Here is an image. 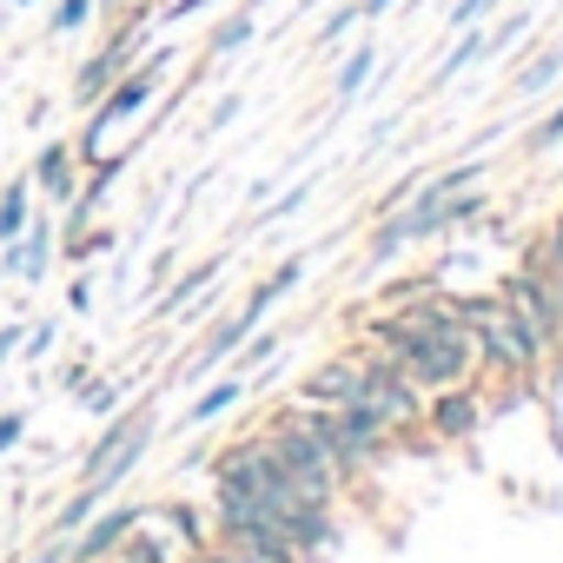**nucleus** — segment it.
Segmentation results:
<instances>
[{
	"label": "nucleus",
	"instance_id": "nucleus-19",
	"mask_svg": "<svg viewBox=\"0 0 563 563\" xmlns=\"http://www.w3.org/2000/svg\"><path fill=\"white\" fill-rule=\"evenodd\" d=\"M100 504H107V490H93V484H80V490H74V497H67V504L54 510V523H47V537H60V543H67V537H74V530H80V523H87V517L100 510Z\"/></svg>",
	"mask_w": 563,
	"mask_h": 563
},
{
	"label": "nucleus",
	"instance_id": "nucleus-15",
	"mask_svg": "<svg viewBox=\"0 0 563 563\" xmlns=\"http://www.w3.org/2000/svg\"><path fill=\"white\" fill-rule=\"evenodd\" d=\"M372 74H378V47L365 41V47H352V54L339 60V74H332V107H352V100L365 93Z\"/></svg>",
	"mask_w": 563,
	"mask_h": 563
},
{
	"label": "nucleus",
	"instance_id": "nucleus-33",
	"mask_svg": "<svg viewBox=\"0 0 563 563\" xmlns=\"http://www.w3.org/2000/svg\"><path fill=\"white\" fill-rule=\"evenodd\" d=\"M537 239H543V252H550V265L563 272V212H556V219H550V225H543Z\"/></svg>",
	"mask_w": 563,
	"mask_h": 563
},
{
	"label": "nucleus",
	"instance_id": "nucleus-21",
	"mask_svg": "<svg viewBox=\"0 0 563 563\" xmlns=\"http://www.w3.org/2000/svg\"><path fill=\"white\" fill-rule=\"evenodd\" d=\"M484 34H490V60L497 54H510L523 34H530V8H510V14H497V21H484Z\"/></svg>",
	"mask_w": 563,
	"mask_h": 563
},
{
	"label": "nucleus",
	"instance_id": "nucleus-39",
	"mask_svg": "<svg viewBox=\"0 0 563 563\" xmlns=\"http://www.w3.org/2000/svg\"><path fill=\"white\" fill-rule=\"evenodd\" d=\"M8 8H34V0H8Z\"/></svg>",
	"mask_w": 563,
	"mask_h": 563
},
{
	"label": "nucleus",
	"instance_id": "nucleus-2",
	"mask_svg": "<svg viewBox=\"0 0 563 563\" xmlns=\"http://www.w3.org/2000/svg\"><path fill=\"white\" fill-rule=\"evenodd\" d=\"M497 299H504V312L523 325V339L550 365L563 352V306H556V286H550V252H543V239H523L517 265L497 278Z\"/></svg>",
	"mask_w": 563,
	"mask_h": 563
},
{
	"label": "nucleus",
	"instance_id": "nucleus-9",
	"mask_svg": "<svg viewBox=\"0 0 563 563\" xmlns=\"http://www.w3.org/2000/svg\"><path fill=\"white\" fill-rule=\"evenodd\" d=\"M47 265H54V225L34 212V219H27V232H21L14 245H0V278H21V286H41V278H47Z\"/></svg>",
	"mask_w": 563,
	"mask_h": 563
},
{
	"label": "nucleus",
	"instance_id": "nucleus-31",
	"mask_svg": "<svg viewBox=\"0 0 563 563\" xmlns=\"http://www.w3.org/2000/svg\"><path fill=\"white\" fill-rule=\"evenodd\" d=\"M312 192H319V179H299V186H292L286 199H272V212H265V225H272V219H286V212H299V206H306Z\"/></svg>",
	"mask_w": 563,
	"mask_h": 563
},
{
	"label": "nucleus",
	"instance_id": "nucleus-37",
	"mask_svg": "<svg viewBox=\"0 0 563 563\" xmlns=\"http://www.w3.org/2000/svg\"><path fill=\"white\" fill-rule=\"evenodd\" d=\"M391 8H405V0H358V14H365V21H385Z\"/></svg>",
	"mask_w": 563,
	"mask_h": 563
},
{
	"label": "nucleus",
	"instance_id": "nucleus-29",
	"mask_svg": "<svg viewBox=\"0 0 563 563\" xmlns=\"http://www.w3.org/2000/svg\"><path fill=\"white\" fill-rule=\"evenodd\" d=\"M239 113H245V93H219V100L206 107V133H225Z\"/></svg>",
	"mask_w": 563,
	"mask_h": 563
},
{
	"label": "nucleus",
	"instance_id": "nucleus-1",
	"mask_svg": "<svg viewBox=\"0 0 563 563\" xmlns=\"http://www.w3.org/2000/svg\"><path fill=\"white\" fill-rule=\"evenodd\" d=\"M451 312H457V325L471 332L484 372H497V378H510V385H530V378L543 372V352L523 339V325L504 312L497 292H451Z\"/></svg>",
	"mask_w": 563,
	"mask_h": 563
},
{
	"label": "nucleus",
	"instance_id": "nucleus-20",
	"mask_svg": "<svg viewBox=\"0 0 563 563\" xmlns=\"http://www.w3.org/2000/svg\"><path fill=\"white\" fill-rule=\"evenodd\" d=\"M74 398H80V411H87V418H113V411L126 405V378H87Z\"/></svg>",
	"mask_w": 563,
	"mask_h": 563
},
{
	"label": "nucleus",
	"instance_id": "nucleus-3",
	"mask_svg": "<svg viewBox=\"0 0 563 563\" xmlns=\"http://www.w3.org/2000/svg\"><path fill=\"white\" fill-rule=\"evenodd\" d=\"M358 352H365V372H358V398H352V405H358V411H372V418L405 444V451H411V444H424V391H418V385L385 358V352H372V345H358Z\"/></svg>",
	"mask_w": 563,
	"mask_h": 563
},
{
	"label": "nucleus",
	"instance_id": "nucleus-38",
	"mask_svg": "<svg viewBox=\"0 0 563 563\" xmlns=\"http://www.w3.org/2000/svg\"><path fill=\"white\" fill-rule=\"evenodd\" d=\"M93 8H100V14H126V8H133V0H93Z\"/></svg>",
	"mask_w": 563,
	"mask_h": 563
},
{
	"label": "nucleus",
	"instance_id": "nucleus-12",
	"mask_svg": "<svg viewBox=\"0 0 563 563\" xmlns=\"http://www.w3.org/2000/svg\"><path fill=\"white\" fill-rule=\"evenodd\" d=\"M490 60V34H484V21L477 27H457V41L444 47V60L431 67V87H451L457 74H471V67H484Z\"/></svg>",
	"mask_w": 563,
	"mask_h": 563
},
{
	"label": "nucleus",
	"instance_id": "nucleus-27",
	"mask_svg": "<svg viewBox=\"0 0 563 563\" xmlns=\"http://www.w3.org/2000/svg\"><path fill=\"white\" fill-rule=\"evenodd\" d=\"M27 424H34V411H27V405H14V411H0V457H14V451H21Z\"/></svg>",
	"mask_w": 563,
	"mask_h": 563
},
{
	"label": "nucleus",
	"instance_id": "nucleus-34",
	"mask_svg": "<svg viewBox=\"0 0 563 563\" xmlns=\"http://www.w3.org/2000/svg\"><path fill=\"white\" fill-rule=\"evenodd\" d=\"M67 312H93V278H74L67 286Z\"/></svg>",
	"mask_w": 563,
	"mask_h": 563
},
{
	"label": "nucleus",
	"instance_id": "nucleus-13",
	"mask_svg": "<svg viewBox=\"0 0 563 563\" xmlns=\"http://www.w3.org/2000/svg\"><path fill=\"white\" fill-rule=\"evenodd\" d=\"M252 34H258V14L239 0V8L206 34V60H232V54H245V47H252Z\"/></svg>",
	"mask_w": 563,
	"mask_h": 563
},
{
	"label": "nucleus",
	"instance_id": "nucleus-22",
	"mask_svg": "<svg viewBox=\"0 0 563 563\" xmlns=\"http://www.w3.org/2000/svg\"><path fill=\"white\" fill-rule=\"evenodd\" d=\"M100 8H93V0H54V21H47V34H87V21H93Z\"/></svg>",
	"mask_w": 563,
	"mask_h": 563
},
{
	"label": "nucleus",
	"instance_id": "nucleus-16",
	"mask_svg": "<svg viewBox=\"0 0 563 563\" xmlns=\"http://www.w3.org/2000/svg\"><path fill=\"white\" fill-rule=\"evenodd\" d=\"M153 517H159L186 550H206V543H212V517H206L199 504H153Z\"/></svg>",
	"mask_w": 563,
	"mask_h": 563
},
{
	"label": "nucleus",
	"instance_id": "nucleus-30",
	"mask_svg": "<svg viewBox=\"0 0 563 563\" xmlns=\"http://www.w3.org/2000/svg\"><path fill=\"white\" fill-rule=\"evenodd\" d=\"M232 358H239V365H272V358H278V332H252Z\"/></svg>",
	"mask_w": 563,
	"mask_h": 563
},
{
	"label": "nucleus",
	"instance_id": "nucleus-23",
	"mask_svg": "<svg viewBox=\"0 0 563 563\" xmlns=\"http://www.w3.org/2000/svg\"><path fill=\"white\" fill-rule=\"evenodd\" d=\"M358 21H365V14H358V0H345V8H332V14L319 21V54H332V47H339V41H345V34L358 27Z\"/></svg>",
	"mask_w": 563,
	"mask_h": 563
},
{
	"label": "nucleus",
	"instance_id": "nucleus-14",
	"mask_svg": "<svg viewBox=\"0 0 563 563\" xmlns=\"http://www.w3.org/2000/svg\"><path fill=\"white\" fill-rule=\"evenodd\" d=\"M27 219H34V179L14 173L8 186H0V245H14L27 232Z\"/></svg>",
	"mask_w": 563,
	"mask_h": 563
},
{
	"label": "nucleus",
	"instance_id": "nucleus-17",
	"mask_svg": "<svg viewBox=\"0 0 563 563\" xmlns=\"http://www.w3.org/2000/svg\"><path fill=\"white\" fill-rule=\"evenodd\" d=\"M556 80H563V47H543V54H530V60L517 67V87H510V93H523V100H543Z\"/></svg>",
	"mask_w": 563,
	"mask_h": 563
},
{
	"label": "nucleus",
	"instance_id": "nucleus-4",
	"mask_svg": "<svg viewBox=\"0 0 563 563\" xmlns=\"http://www.w3.org/2000/svg\"><path fill=\"white\" fill-rule=\"evenodd\" d=\"M153 451V398H140V405H120L113 411V424L93 438V451L80 457V484H93V490H120L133 471H140V457Z\"/></svg>",
	"mask_w": 563,
	"mask_h": 563
},
{
	"label": "nucleus",
	"instance_id": "nucleus-8",
	"mask_svg": "<svg viewBox=\"0 0 563 563\" xmlns=\"http://www.w3.org/2000/svg\"><path fill=\"white\" fill-rule=\"evenodd\" d=\"M27 179H34V199H47V206L67 212V199L80 192V153H74V140H41Z\"/></svg>",
	"mask_w": 563,
	"mask_h": 563
},
{
	"label": "nucleus",
	"instance_id": "nucleus-7",
	"mask_svg": "<svg viewBox=\"0 0 563 563\" xmlns=\"http://www.w3.org/2000/svg\"><path fill=\"white\" fill-rule=\"evenodd\" d=\"M477 424H484V398L471 385H451V391H431L424 398V438L431 444H464Z\"/></svg>",
	"mask_w": 563,
	"mask_h": 563
},
{
	"label": "nucleus",
	"instance_id": "nucleus-26",
	"mask_svg": "<svg viewBox=\"0 0 563 563\" xmlns=\"http://www.w3.org/2000/svg\"><path fill=\"white\" fill-rule=\"evenodd\" d=\"M504 8V0H451V14H444V34H457V27H477V21H490Z\"/></svg>",
	"mask_w": 563,
	"mask_h": 563
},
{
	"label": "nucleus",
	"instance_id": "nucleus-18",
	"mask_svg": "<svg viewBox=\"0 0 563 563\" xmlns=\"http://www.w3.org/2000/svg\"><path fill=\"white\" fill-rule=\"evenodd\" d=\"M219 272H225V258H199V265H186L173 286H166V312H179L186 299H199L206 286H219Z\"/></svg>",
	"mask_w": 563,
	"mask_h": 563
},
{
	"label": "nucleus",
	"instance_id": "nucleus-25",
	"mask_svg": "<svg viewBox=\"0 0 563 563\" xmlns=\"http://www.w3.org/2000/svg\"><path fill=\"white\" fill-rule=\"evenodd\" d=\"M306 265H312V258H306V252H292L278 272H265V292H272V299H292V292H299V278H306Z\"/></svg>",
	"mask_w": 563,
	"mask_h": 563
},
{
	"label": "nucleus",
	"instance_id": "nucleus-28",
	"mask_svg": "<svg viewBox=\"0 0 563 563\" xmlns=\"http://www.w3.org/2000/svg\"><path fill=\"white\" fill-rule=\"evenodd\" d=\"M484 179H490V166H484V159H464V166L431 173V186H444V192H457V186H484Z\"/></svg>",
	"mask_w": 563,
	"mask_h": 563
},
{
	"label": "nucleus",
	"instance_id": "nucleus-5",
	"mask_svg": "<svg viewBox=\"0 0 563 563\" xmlns=\"http://www.w3.org/2000/svg\"><path fill=\"white\" fill-rule=\"evenodd\" d=\"M358 372H365V352H358V345H352V352H332V358H319V365L292 385V405H319V411L352 405V398H358Z\"/></svg>",
	"mask_w": 563,
	"mask_h": 563
},
{
	"label": "nucleus",
	"instance_id": "nucleus-11",
	"mask_svg": "<svg viewBox=\"0 0 563 563\" xmlns=\"http://www.w3.org/2000/svg\"><path fill=\"white\" fill-rule=\"evenodd\" d=\"M239 398H245V378H239V372H225V378H206V385H199V398L186 405V418H179V424H186V431H206V424H219V418H225Z\"/></svg>",
	"mask_w": 563,
	"mask_h": 563
},
{
	"label": "nucleus",
	"instance_id": "nucleus-32",
	"mask_svg": "<svg viewBox=\"0 0 563 563\" xmlns=\"http://www.w3.org/2000/svg\"><path fill=\"white\" fill-rule=\"evenodd\" d=\"M21 352H27V358H47V352H54V325H47V319H41V325H27Z\"/></svg>",
	"mask_w": 563,
	"mask_h": 563
},
{
	"label": "nucleus",
	"instance_id": "nucleus-24",
	"mask_svg": "<svg viewBox=\"0 0 563 563\" xmlns=\"http://www.w3.org/2000/svg\"><path fill=\"white\" fill-rule=\"evenodd\" d=\"M550 146H563V100H556L530 133H523V153H550Z\"/></svg>",
	"mask_w": 563,
	"mask_h": 563
},
{
	"label": "nucleus",
	"instance_id": "nucleus-35",
	"mask_svg": "<svg viewBox=\"0 0 563 563\" xmlns=\"http://www.w3.org/2000/svg\"><path fill=\"white\" fill-rule=\"evenodd\" d=\"M21 339H27V325H0V365L21 352Z\"/></svg>",
	"mask_w": 563,
	"mask_h": 563
},
{
	"label": "nucleus",
	"instance_id": "nucleus-36",
	"mask_svg": "<svg viewBox=\"0 0 563 563\" xmlns=\"http://www.w3.org/2000/svg\"><path fill=\"white\" fill-rule=\"evenodd\" d=\"M27 563H67V543H60V537H47V543H41Z\"/></svg>",
	"mask_w": 563,
	"mask_h": 563
},
{
	"label": "nucleus",
	"instance_id": "nucleus-6",
	"mask_svg": "<svg viewBox=\"0 0 563 563\" xmlns=\"http://www.w3.org/2000/svg\"><path fill=\"white\" fill-rule=\"evenodd\" d=\"M146 510H153V504H113V510H93V517L67 537V563H107Z\"/></svg>",
	"mask_w": 563,
	"mask_h": 563
},
{
	"label": "nucleus",
	"instance_id": "nucleus-10",
	"mask_svg": "<svg viewBox=\"0 0 563 563\" xmlns=\"http://www.w3.org/2000/svg\"><path fill=\"white\" fill-rule=\"evenodd\" d=\"M107 563H186V543H179V537H173V530H166V523L146 510V517L126 530V543H120Z\"/></svg>",
	"mask_w": 563,
	"mask_h": 563
}]
</instances>
